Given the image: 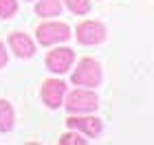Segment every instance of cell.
I'll return each instance as SVG.
<instances>
[{"instance_id":"cell-8","label":"cell","mask_w":154,"mask_h":145,"mask_svg":"<svg viewBox=\"0 0 154 145\" xmlns=\"http://www.w3.org/2000/svg\"><path fill=\"white\" fill-rule=\"evenodd\" d=\"M7 42H9L13 55L20 57V59H29V57L35 55V44H33V40H31L29 33L13 31V33H9V40H7Z\"/></svg>"},{"instance_id":"cell-1","label":"cell","mask_w":154,"mask_h":145,"mask_svg":"<svg viewBox=\"0 0 154 145\" xmlns=\"http://www.w3.org/2000/svg\"><path fill=\"white\" fill-rule=\"evenodd\" d=\"M103 79V73H101V64L97 62L95 57H84L79 59L77 68L71 75V81L75 86H84V88H97Z\"/></svg>"},{"instance_id":"cell-2","label":"cell","mask_w":154,"mask_h":145,"mask_svg":"<svg viewBox=\"0 0 154 145\" xmlns=\"http://www.w3.org/2000/svg\"><path fill=\"white\" fill-rule=\"evenodd\" d=\"M64 106L71 114H90L99 108V97L93 92V88H77L68 92Z\"/></svg>"},{"instance_id":"cell-9","label":"cell","mask_w":154,"mask_h":145,"mask_svg":"<svg viewBox=\"0 0 154 145\" xmlns=\"http://www.w3.org/2000/svg\"><path fill=\"white\" fill-rule=\"evenodd\" d=\"M16 125V112L7 99H0V132H11Z\"/></svg>"},{"instance_id":"cell-13","label":"cell","mask_w":154,"mask_h":145,"mask_svg":"<svg viewBox=\"0 0 154 145\" xmlns=\"http://www.w3.org/2000/svg\"><path fill=\"white\" fill-rule=\"evenodd\" d=\"M60 145H86V139L82 136V132H68L64 136H60Z\"/></svg>"},{"instance_id":"cell-11","label":"cell","mask_w":154,"mask_h":145,"mask_svg":"<svg viewBox=\"0 0 154 145\" xmlns=\"http://www.w3.org/2000/svg\"><path fill=\"white\" fill-rule=\"evenodd\" d=\"M68 11H73L75 16H86L90 11V0H64Z\"/></svg>"},{"instance_id":"cell-12","label":"cell","mask_w":154,"mask_h":145,"mask_svg":"<svg viewBox=\"0 0 154 145\" xmlns=\"http://www.w3.org/2000/svg\"><path fill=\"white\" fill-rule=\"evenodd\" d=\"M18 13V2L16 0H0V18L9 20Z\"/></svg>"},{"instance_id":"cell-14","label":"cell","mask_w":154,"mask_h":145,"mask_svg":"<svg viewBox=\"0 0 154 145\" xmlns=\"http://www.w3.org/2000/svg\"><path fill=\"white\" fill-rule=\"evenodd\" d=\"M7 62H9V53H7L5 42H0V68H5V66H7Z\"/></svg>"},{"instance_id":"cell-10","label":"cell","mask_w":154,"mask_h":145,"mask_svg":"<svg viewBox=\"0 0 154 145\" xmlns=\"http://www.w3.org/2000/svg\"><path fill=\"white\" fill-rule=\"evenodd\" d=\"M35 13L40 18H55L62 13V0H38Z\"/></svg>"},{"instance_id":"cell-6","label":"cell","mask_w":154,"mask_h":145,"mask_svg":"<svg viewBox=\"0 0 154 145\" xmlns=\"http://www.w3.org/2000/svg\"><path fill=\"white\" fill-rule=\"evenodd\" d=\"M64 97H66V84L62 79H46L42 84V101L46 108L57 110L64 103Z\"/></svg>"},{"instance_id":"cell-15","label":"cell","mask_w":154,"mask_h":145,"mask_svg":"<svg viewBox=\"0 0 154 145\" xmlns=\"http://www.w3.org/2000/svg\"><path fill=\"white\" fill-rule=\"evenodd\" d=\"M29 2H31V0H29Z\"/></svg>"},{"instance_id":"cell-4","label":"cell","mask_w":154,"mask_h":145,"mask_svg":"<svg viewBox=\"0 0 154 145\" xmlns=\"http://www.w3.org/2000/svg\"><path fill=\"white\" fill-rule=\"evenodd\" d=\"M75 38L82 46H95L101 44L106 40V26L97 20H84V22L77 24L75 29Z\"/></svg>"},{"instance_id":"cell-3","label":"cell","mask_w":154,"mask_h":145,"mask_svg":"<svg viewBox=\"0 0 154 145\" xmlns=\"http://www.w3.org/2000/svg\"><path fill=\"white\" fill-rule=\"evenodd\" d=\"M73 35L71 26L64 22H55V20H46L35 29V38L42 46H53V44H62L68 42Z\"/></svg>"},{"instance_id":"cell-5","label":"cell","mask_w":154,"mask_h":145,"mask_svg":"<svg viewBox=\"0 0 154 145\" xmlns=\"http://www.w3.org/2000/svg\"><path fill=\"white\" fill-rule=\"evenodd\" d=\"M44 64H46V68L51 73L64 75V73H68V68H73V64H75V51H73V48H68V46L53 48V51L46 53Z\"/></svg>"},{"instance_id":"cell-7","label":"cell","mask_w":154,"mask_h":145,"mask_svg":"<svg viewBox=\"0 0 154 145\" xmlns=\"http://www.w3.org/2000/svg\"><path fill=\"white\" fill-rule=\"evenodd\" d=\"M66 125L71 128V130H75V132L86 134V136H99L101 130H103L101 119H97V116H88V114L68 116V119H66Z\"/></svg>"}]
</instances>
